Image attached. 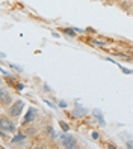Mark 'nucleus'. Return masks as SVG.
<instances>
[{"mask_svg": "<svg viewBox=\"0 0 133 149\" xmlns=\"http://www.w3.org/2000/svg\"><path fill=\"white\" fill-rule=\"evenodd\" d=\"M27 139H29V136L23 131V134L20 133V134H17L14 139H11V143H14V145H17V146H21V145H24V142H26Z\"/></svg>", "mask_w": 133, "mask_h": 149, "instance_id": "nucleus-7", "label": "nucleus"}, {"mask_svg": "<svg viewBox=\"0 0 133 149\" xmlns=\"http://www.w3.org/2000/svg\"><path fill=\"white\" fill-rule=\"evenodd\" d=\"M14 101L15 100H14V95H12L11 89L5 83H2V86H0V106H2V109L6 110Z\"/></svg>", "mask_w": 133, "mask_h": 149, "instance_id": "nucleus-2", "label": "nucleus"}, {"mask_svg": "<svg viewBox=\"0 0 133 149\" xmlns=\"http://www.w3.org/2000/svg\"><path fill=\"white\" fill-rule=\"evenodd\" d=\"M61 127L64 128V131H68V125H67V124H64V122H61Z\"/></svg>", "mask_w": 133, "mask_h": 149, "instance_id": "nucleus-10", "label": "nucleus"}, {"mask_svg": "<svg viewBox=\"0 0 133 149\" xmlns=\"http://www.w3.org/2000/svg\"><path fill=\"white\" fill-rule=\"evenodd\" d=\"M24 133L27 134L29 137H35V136H38V133H39V128L38 127H35V124H32V125H27V127H24Z\"/></svg>", "mask_w": 133, "mask_h": 149, "instance_id": "nucleus-8", "label": "nucleus"}, {"mask_svg": "<svg viewBox=\"0 0 133 149\" xmlns=\"http://www.w3.org/2000/svg\"><path fill=\"white\" fill-rule=\"evenodd\" d=\"M24 101L23 100H15L9 107H8L6 110H3V111H6L8 115H9L11 118H14V119H18L20 116H21V113H23V109H24Z\"/></svg>", "mask_w": 133, "mask_h": 149, "instance_id": "nucleus-3", "label": "nucleus"}, {"mask_svg": "<svg viewBox=\"0 0 133 149\" xmlns=\"http://www.w3.org/2000/svg\"><path fill=\"white\" fill-rule=\"evenodd\" d=\"M37 118H38V111H37V109L30 107V109L27 110V113H26V116H24L23 122H21L23 128H24V127H27V125L35 124V120H37Z\"/></svg>", "mask_w": 133, "mask_h": 149, "instance_id": "nucleus-4", "label": "nucleus"}, {"mask_svg": "<svg viewBox=\"0 0 133 149\" xmlns=\"http://www.w3.org/2000/svg\"><path fill=\"white\" fill-rule=\"evenodd\" d=\"M15 130H17L15 119L11 118L6 111H2V115H0V133L14 134Z\"/></svg>", "mask_w": 133, "mask_h": 149, "instance_id": "nucleus-1", "label": "nucleus"}, {"mask_svg": "<svg viewBox=\"0 0 133 149\" xmlns=\"http://www.w3.org/2000/svg\"><path fill=\"white\" fill-rule=\"evenodd\" d=\"M61 143L64 148H77V140L74 137H71L70 134H64V136H61Z\"/></svg>", "mask_w": 133, "mask_h": 149, "instance_id": "nucleus-5", "label": "nucleus"}, {"mask_svg": "<svg viewBox=\"0 0 133 149\" xmlns=\"http://www.w3.org/2000/svg\"><path fill=\"white\" fill-rule=\"evenodd\" d=\"M132 15H133V12H132Z\"/></svg>", "mask_w": 133, "mask_h": 149, "instance_id": "nucleus-11", "label": "nucleus"}, {"mask_svg": "<svg viewBox=\"0 0 133 149\" xmlns=\"http://www.w3.org/2000/svg\"><path fill=\"white\" fill-rule=\"evenodd\" d=\"M120 2H121V0H104L103 5L104 6H117Z\"/></svg>", "mask_w": 133, "mask_h": 149, "instance_id": "nucleus-9", "label": "nucleus"}, {"mask_svg": "<svg viewBox=\"0 0 133 149\" xmlns=\"http://www.w3.org/2000/svg\"><path fill=\"white\" fill-rule=\"evenodd\" d=\"M117 6L121 11L126 12L127 15H132V12H133V0H121Z\"/></svg>", "mask_w": 133, "mask_h": 149, "instance_id": "nucleus-6", "label": "nucleus"}]
</instances>
